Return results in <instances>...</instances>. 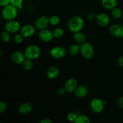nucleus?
Returning a JSON list of instances; mask_svg holds the SVG:
<instances>
[{"mask_svg": "<svg viewBox=\"0 0 123 123\" xmlns=\"http://www.w3.org/2000/svg\"><path fill=\"white\" fill-rule=\"evenodd\" d=\"M74 39L77 43L79 44H83L86 41V37L84 34L81 32L80 31L76 32L74 34Z\"/></svg>", "mask_w": 123, "mask_h": 123, "instance_id": "19", "label": "nucleus"}, {"mask_svg": "<svg viewBox=\"0 0 123 123\" xmlns=\"http://www.w3.org/2000/svg\"><path fill=\"white\" fill-rule=\"evenodd\" d=\"M23 0H10V4L19 8L20 6H22Z\"/></svg>", "mask_w": 123, "mask_h": 123, "instance_id": "29", "label": "nucleus"}, {"mask_svg": "<svg viewBox=\"0 0 123 123\" xmlns=\"http://www.w3.org/2000/svg\"><path fill=\"white\" fill-rule=\"evenodd\" d=\"M78 87V81L74 78H70L66 81L64 88L67 92H74Z\"/></svg>", "mask_w": 123, "mask_h": 123, "instance_id": "13", "label": "nucleus"}, {"mask_svg": "<svg viewBox=\"0 0 123 123\" xmlns=\"http://www.w3.org/2000/svg\"><path fill=\"white\" fill-rule=\"evenodd\" d=\"M24 54L26 59L36 60L40 56L41 50L38 46L32 44L26 47L24 51Z\"/></svg>", "mask_w": 123, "mask_h": 123, "instance_id": "3", "label": "nucleus"}, {"mask_svg": "<svg viewBox=\"0 0 123 123\" xmlns=\"http://www.w3.org/2000/svg\"><path fill=\"white\" fill-rule=\"evenodd\" d=\"M101 1L103 7L108 10H112L117 5V0H102Z\"/></svg>", "mask_w": 123, "mask_h": 123, "instance_id": "18", "label": "nucleus"}, {"mask_svg": "<svg viewBox=\"0 0 123 123\" xmlns=\"http://www.w3.org/2000/svg\"></svg>", "mask_w": 123, "mask_h": 123, "instance_id": "37", "label": "nucleus"}, {"mask_svg": "<svg viewBox=\"0 0 123 123\" xmlns=\"http://www.w3.org/2000/svg\"><path fill=\"white\" fill-rule=\"evenodd\" d=\"M25 54L24 53L21 52L20 51H16L13 53L12 55V60L14 63L17 64H20L24 62L25 60Z\"/></svg>", "mask_w": 123, "mask_h": 123, "instance_id": "14", "label": "nucleus"}, {"mask_svg": "<svg viewBox=\"0 0 123 123\" xmlns=\"http://www.w3.org/2000/svg\"><path fill=\"white\" fill-rule=\"evenodd\" d=\"M50 55L55 59H61L66 55V50L64 48L60 46L54 47L50 50Z\"/></svg>", "mask_w": 123, "mask_h": 123, "instance_id": "6", "label": "nucleus"}, {"mask_svg": "<svg viewBox=\"0 0 123 123\" xmlns=\"http://www.w3.org/2000/svg\"><path fill=\"white\" fill-rule=\"evenodd\" d=\"M96 16H96L95 13H89L88 15V18L89 20H94L95 19H96Z\"/></svg>", "mask_w": 123, "mask_h": 123, "instance_id": "33", "label": "nucleus"}, {"mask_svg": "<svg viewBox=\"0 0 123 123\" xmlns=\"http://www.w3.org/2000/svg\"><path fill=\"white\" fill-rule=\"evenodd\" d=\"M10 4V0H0V5L1 7H6Z\"/></svg>", "mask_w": 123, "mask_h": 123, "instance_id": "32", "label": "nucleus"}, {"mask_svg": "<svg viewBox=\"0 0 123 123\" xmlns=\"http://www.w3.org/2000/svg\"><path fill=\"white\" fill-rule=\"evenodd\" d=\"M109 32L113 36L117 38L123 37V26L118 24H114L111 26Z\"/></svg>", "mask_w": 123, "mask_h": 123, "instance_id": "11", "label": "nucleus"}, {"mask_svg": "<svg viewBox=\"0 0 123 123\" xmlns=\"http://www.w3.org/2000/svg\"><path fill=\"white\" fill-rule=\"evenodd\" d=\"M70 54L72 55H75L78 54L79 52H80V46L78 44H73L70 46L68 49Z\"/></svg>", "mask_w": 123, "mask_h": 123, "instance_id": "21", "label": "nucleus"}, {"mask_svg": "<svg viewBox=\"0 0 123 123\" xmlns=\"http://www.w3.org/2000/svg\"><path fill=\"white\" fill-rule=\"evenodd\" d=\"M20 24L19 22L14 20H8L5 25V30L9 32L10 34H14L18 32L20 30Z\"/></svg>", "mask_w": 123, "mask_h": 123, "instance_id": "7", "label": "nucleus"}, {"mask_svg": "<svg viewBox=\"0 0 123 123\" xmlns=\"http://www.w3.org/2000/svg\"><path fill=\"white\" fill-rule=\"evenodd\" d=\"M111 15L113 18L115 19H119L123 16V12L120 8L115 7L111 10Z\"/></svg>", "mask_w": 123, "mask_h": 123, "instance_id": "20", "label": "nucleus"}, {"mask_svg": "<svg viewBox=\"0 0 123 123\" xmlns=\"http://www.w3.org/2000/svg\"><path fill=\"white\" fill-rule=\"evenodd\" d=\"M77 117H78V115L76 114L73 112H70L67 115V120H68L70 122H75V121L76 120Z\"/></svg>", "mask_w": 123, "mask_h": 123, "instance_id": "28", "label": "nucleus"}, {"mask_svg": "<svg viewBox=\"0 0 123 123\" xmlns=\"http://www.w3.org/2000/svg\"><path fill=\"white\" fill-rule=\"evenodd\" d=\"M118 105L120 108H123V96H121L118 100Z\"/></svg>", "mask_w": 123, "mask_h": 123, "instance_id": "34", "label": "nucleus"}, {"mask_svg": "<svg viewBox=\"0 0 123 123\" xmlns=\"http://www.w3.org/2000/svg\"><path fill=\"white\" fill-rule=\"evenodd\" d=\"M50 24L49 19L46 16H42L38 18L35 22V27L39 30L47 28L48 25Z\"/></svg>", "mask_w": 123, "mask_h": 123, "instance_id": "10", "label": "nucleus"}, {"mask_svg": "<svg viewBox=\"0 0 123 123\" xmlns=\"http://www.w3.org/2000/svg\"><path fill=\"white\" fill-rule=\"evenodd\" d=\"M88 93V89L86 86L84 85L78 86L74 91V94L79 98H83L86 96Z\"/></svg>", "mask_w": 123, "mask_h": 123, "instance_id": "16", "label": "nucleus"}, {"mask_svg": "<svg viewBox=\"0 0 123 123\" xmlns=\"http://www.w3.org/2000/svg\"><path fill=\"white\" fill-rule=\"evenodd\" d=\"M96 20L100 26H106L110 22V18L106 13H100L96 16Z\"/></svg>", "mask_w": 123, "mask_h": 123, "instance_id": "12", "label": "nucleus"}, {"mask_svg": "<svg viewBox=\"0 0 123 123\" xmlns=\"http://www.w3.org/2000/svg\"><path fill=\"white\" fill-rule=\"evenodd\" d=\"M7 105L4 102H0V112L3 113L5 112L7 109Z\"/></svg>", "mask_w": 123, "mask_h": 123, "instance_id": "30", "label": "nucleus"}, {"mask_svg": "<svg viewBox=\"0 0 123 123\" xmlns=\"http://www.w3.org/2000/svg\"><path fill=\"white\" fill-rule=\"evenodd\" d=\"M66 92H67V91H66L65 88L60 87L57 90L58 95V96H60L64 95L65 93H66Z\"/></svg>", "mask_w": 123, "mask_h": 123, "instance_id": "31", "label": "nucleus"}, {"mask_svg": "<svg viewBox=\"0 0 123 123\" xmlns=\"http://www.w3.org/2000/svg\"><path fill=\"white\" fill-rule=\"evenodd\" d=\"M84 26V20L79 16H74L69 19L68 27L70 31L73 33L79 32L83 29Z\"/></svg>", "mask_w": 123, "mask_h": 123, "instance_id": "1", "label": "nucleus"}, {"mask_svg": "<svg viewBox=\"0 0 123 123\" xmlns=\"http://www.w3.org/2000/svg\"><path fill=\"white\" fill-rule=\"evenodd\" d=\"M32 60H30V59H26L22 63V67L26 71H30L32 69L33 67V62Z\"/></svg>", "mask_w": 123, "mask_h": 123, "instance_id": "22", "label": "nucleus"}, {"mask_svg": "<svg viewBox=\"0 0 123 123\" xmlns=\"http://www.w3.org/2000/svg\"><path fill=\"white\" fill-rule=\"evenodd\" d=\"M38 37L42 42L45 43L51 42L54 38L52 31L47 28L40 30L38 33Z\"/></svg>", "mask_w": 123, "mask_h": 123, "instance_id": "8", "label": "nucleus"}, {"mask_svg": "<svg viewBox=\"0 0 123 123\" xmlns=\"http://www.w3.org/2000/svg\"><path fill=\"white\" fill-rule=\"evenodd\" d=\"M59 74H60V70H59L57 67H55V66L49 67L46 72L47 77L50 79H53L57 78Z\"/></svg>", "mask_w": 123, "mask_h": 123, "instance_id": "17", "label": "nucleus"}, {"mask_svg": "<svg viewBox=\"0 0 123 123\" xmlns=\"http://www.w3.org/2000/svg\"><path fill=\"white\" fill-rule=\"evenodd\" d=\"M32 105L29 102H24L21 103L18 108L19 112L22 114H27L31 112L32 110Z\"/></svg>", "mask_w": 123, "mask_h": 123, "instance_id": "15", "label": "nucleus"}, {"mask_svg": "<svg viewBox=\"0 0 123 123\" xmlns=\"http://www.w3.org/2000/svg\"><path fill=\"white\" fill-rule=\"evenodd\" d=\"M52 120H50L49 118H44L40 121V123H52Z\"/></svg>", "mask_w": 123, "mask_h": 123, "instance_id": "36", "label": "nucleus"}, {"mask_svg": "<svg viewBox=\"0 0 123 123\" xmlns=\"http://www.w3.org/2000/svg\"><path fill=\"white\" fill-rule=\"evenodd\" d=\"M104 101L98 98H94L90 102L91 109L95 113H100L104 109Z\"/></svg>", "mask_w": 123, "mask_h": 123, "instance_id": "5", "label": "nucleus"}, {"mask_svg": "<svg viewBox=\"0 0 123 123\" xmlns=\"http://www.w3.org/2000/svg\"><path fill=\"white\" fill-rule=\"evenodd\" d=\"M49 23L50 25L53 26H56L58 24H59L60 22V19L58 16L56 15H52L49 18Z\"/></svg>", "mask_w": 123, "mask_h": 123, "instance_id": "26", "label": "nucleus"}, {"mask_svg": "<svg viewBox=\"0 0 123 123\" xmlns=\"http://www.w3.org/2000/svg\"><path fill=\"white\" fill-rule=\"evenodd\" d=\"M118 64L120 67H123V56H120L118 60Z\"/></svg>", "mask_w": 123, "mask_h": 123, "instance_id": "35", "label": "nucleus"}, {"mask_svg": "<svg viewBox=\"0 0 123 123\" xmlns=\"http://www.w3.org/2000/svg\"><path fill=\"white\" fill-rule=\"evenodd\" d=\"M91 122L90 118L85 115H78L75 123H90Z\"/></svg>", "mask_w": 123, "mask_h": 123, "instance_id": "24", "label": "nucleus"}, {"mask_svg": "<svg viewBox=\"0 0 123 123\" xmlns=\"http://www.w3.org/2000/svg\"><path fill=\"white\" fill-rule=\"evenodd\" d=\"M1 37L2 42H4V43H8L11 39L10 33L6 30L2 31Z\"/></svg>", "mask_w": 123, "mask_h": 123, "instance_id": "25", "label": "nucleus"}, {"mask_svg": "<svg viewBox=\"0 0 123 123\" xmlns=\"http://www.w3.org/2000/svg\"><path fill=\"white\" fill-rule=\"evenodd\" d=\"M18 8L9 4L8 6L4 7L2 10V17L4 19L7 20H12L15 19L18 16Z\"/></svg>", "mask_w": 123, "mask_h": 123, "instance_id": "2", "label": "nucleus"}, {"mask_svg": "<svg viewBox=\"0 0 123 123\" xmlns=\"http://www.w3.org/2000/svg\"><path fill=\"white\" fill-rule=\"evenodd\" d=\"M52 32L54 38H61L63 37L64 34V31L63 29L61 28H56Z\"/></svg>", "mask_w": 123, "mask_h": 123, "instance_id": "23", "label": "nucleus"}, {"mask_svg": "<svg viewBox=\"0 0 123 123\" xmlns=\"http://www.w3.org/2000/svg\"><path fill=\"white\" fill-rule=\"evenodd\" d=\"M20 33L24 36L25 38H29L33 36L36 32L35 27L31 24H26L24 25L20 28Z\"/></svg>", "mask_w": 123, "mask_h": 123, "instance_id": "9", "label": "nucleus"}, {"mask_svg": "<svg viewBox=\"0 0 123 123\" xmlns=\"http://www.w3.org/2000/svg\"><path fill=\"white\" fill-rule=\"evenodd\" d=\"M80 53L85 58L91 59L94 55V49L92 44L85 42L80 46Z\"/></svg>", "mask_w": 123, "mask_h": 123, "instance_id": "4", "label": "nucleus"}, {"mask_svg": "<svg viewBox=\"0 0 123 123\" xmlns=\"http://www.w3.org/2000/svg\"><path fill=\"white\" fill-rule=\"evenodd\" d=\"M24 38H25V37H24V36L21 33L18 34L14 37V42L16 44H20V43H22L24 42Z\"/></svg>", "mask_w": 123, "mask_h": 123, "instance_id": "27", "label": "nucleus"}]
</instances>
